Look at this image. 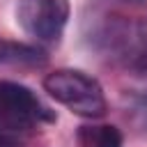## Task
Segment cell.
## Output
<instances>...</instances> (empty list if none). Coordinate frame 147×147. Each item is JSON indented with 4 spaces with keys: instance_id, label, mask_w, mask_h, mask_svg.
Returning a JSON list of instances; mask_svg holds the SVG:
<instances>
[{
    "instance_id": "obj_1",
    "label": "cell",
    "mask_w": 147,
    "mask_h": 147,
    "mask_svg": "<svg viewBox=\"0 0 147 147\" xmlns=\"http://www.w3.org/2000/svg\"><path fill=\"white\" fill-rule=\"evenodd\" d=\"M44 90L57 103L69 108L80 117H101L106 115V94L96 78L87 76L80 69H55L44 78Z\"/></svg>"
},
{
    "instance_id": "obj_2",
    "label": "cell",
    "mask_w": 147,
    "mask_h": 147,
    "mask_svg": "<svg viewBox=\"0 0 147 147\" xmlns=\"http://www.w3.org/2000/svg\"><path fill=\"white\" fill-rule=\"evenodd\" d=\"M92 39L103 53L147 76V18L129 23L110 16L94 28Z\"/></svg>"
},
{
    "instance_id": "obj_3",
    "label": "cell",
    "mask_w": 147,
    "mask_h": 147,
    "mask_svg": "<svg viewBox=\"0 0 147 147\" xmlns=\"http://www.w3.org/2000/svg\"><path fill=\"white\" fill-rule=\"evenodd\" d=\"M55 113L25 85L0 80V126L30 136L41 124H53Z\"/></svg>"
},
{
    "instance_id": "obj_4",
    "label": "cell",
    "mask_w": 147,
    "mask_h": 147,
    "mask_svg": "<svg viewBox=\"0 0 147 147\" xmlns=\"http://www.w3.org/2000/svg\"><path fill=\"white\" fill-rule=\"evenodd\" d=\"M69 14V0H18L16 5V23L28 37L44 46L60 44Z\"/></svg>"
},
{
    "instance_id": "obj_5",
    "label": "cell",
    "mask_w": 147,
    "mask_h": 147,
    "mask_svg": "<svg viewBox=\"0 0 147 147\" xmlns=\"http://www.w3.org/2000/svg\"><path fill=\"white\" fill-rule=\"evenodd\" d=\"M122 131L113 124H83L76 131L78 147H122Z\"/></svg>"
},
{
    "instance_id": "obj_6",
    "label": "cell",
    "mask_w": 147,
    "mask_h": 147,
    "mask_svg": "<svg viewBox=\"0 0 147 147\" xmlns=\"http://www.w3.org/2000/svg\"><path fill=\"white\" fill-rule=\"evenodd\" d=\"M46 62L44 51L16 41H0V64L11 67H41Z\"/></svg>"
},
{
    "instance_id": "obj_7",
    "label": "cell",
    "mask_w": 147,
    "mask_h": 147,
    "mask_svg": "<svg viewBox=\"0 0 147 147\" xmlns=\"http://www.w3.org/2000/svg\"><path fill=\"white\" fill-rule=\"evenodd\" d=\"M124 108H126V117L131 119V124L140 133H147V90L129 92L124 96Z\"/></svg>"
},
{
    "instance_id": "obj_8",
    "label": "cell",
    "mask_w": 147,
    "mask_h": 147,
    "mask_svg": "<svg viewBox=\"0 0 147 147\" xmlns=\"http://www.w3.org/2000/svg\"><path fill=\"white\" fill-rule=\"evenodd\" d=\"M0 147H28V136L0 126Z\"/></svg>"
},
{
    "instance_id": "obj_9",
    "label": "cell",
    "mask_w": 147,
    "mask_h": 147,
    "mask_svg": "<svg viewBox=\"0 0 147 147\" xmlns=\"http://www.w3.org/2000/svg\"><path fill=\"white\" fill-rule=\"evenodd\" d=\"M113 2H122V5H145L147 0H113Z\"/></svg>"
}]
</instances>
